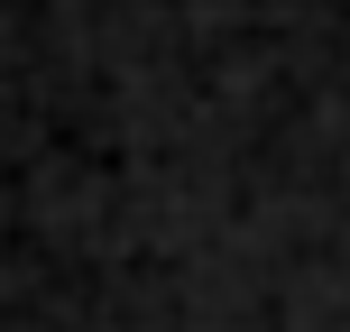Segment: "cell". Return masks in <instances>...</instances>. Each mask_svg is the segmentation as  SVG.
Segmentation results:
<instances>
[]
</instances>
